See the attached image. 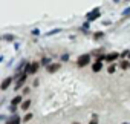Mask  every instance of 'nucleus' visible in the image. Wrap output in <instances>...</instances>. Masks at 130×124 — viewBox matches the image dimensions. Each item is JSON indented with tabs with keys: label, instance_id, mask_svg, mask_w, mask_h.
I'll list each match as a JSON object with an SVG mask.
<instances>
[{
	"label": "nucleus",
	"instance_id": "f257e3e1",
	"mask_svg": "<svg viewBox=\"0 0 130 124\" xmlns=\"http://www.w3.org/2000/svg\"><path fill=\"white\" fill-rule=\"evenodd\" d=\"M89 61H90V57L86 54V55H81L80 58H78V61H77V65H78V68H84L86 65H89Z\"/></svg>",
	"mask_w": 130,
	"mask_h": 124
},
{
	"label": "nucleus",
	"instance_id": "f03ea898",
	"mask_svg": "<svg viewBox=\"0 0 130 124\" xmlns=\"http://www.w3.org/2000/svg\"><path fill=\"white\" fill-rule=\"evenodd\" d=\"M98 17H100V9H98V8H95L92 12H89V14H87V17H86V19H87L89 22H93V20H95V19H98Z\"/></svg>",
	"mask_w": 130,
	"mask_h": 124
},
{
	"label": "nucleus",
	"instance_id": "7ed1b4c3",
	"mask_svg": "<svg viewBox=\"0 0 130 124\" xmlns=\"http://www.w3.org/2000/svg\"><path fill=\"white\" fill-rule=\"evenodd\" d=\"M37 69H38V63H37V61H34V63L28 65V68H26V74H35Z\"/></svg>",
	"mask_w": 130,
	"mask_h": 124
},
{
	"label": "nucleus",
	"instance_id": "20e7f679",
	"mask_svg": "<svg viewBox=\"0 0 130 124\" xmlns=\"http://www.w3.org/2000/svg\"><path fill=\"white\" fill-rule=\"evenodd\" d=\"M25 81H26V72H25V74L19 78V81H17V84H15V89H20V87L25 84Z\"/></svg>",
	"mask_w": 130,
	"mask_h": 124
},
{
	"label": "nucleus",
	"instance_id": "39448f33",
	"mask_svg": "<svg viewBox=\"0 0 130 124\" xmlns=\"http://www.w3.org/2000/svg\"><path fill=\"white\" fill-rule=\"evenodd\" d=\"M58 69H60V65H58V63L49 65V66L46 68V71H47V72H51V74H52V72H55V71H58Z\"/></svg>",
	"mask_w": 130,
	"mask_h": 124
},
{
	"label": "nucleus",
	"instance_id": "423d86ee",
	"mask_svg": "<svg viewBox=\"0 0 130 124\" xmlns=\"http://www.w3.org/2000/svg\"><path fill=\"white\" fill-rule=\"evenodd\" d=\"M12 83V78L11 77H8V78H5V81L2 83V90H6L8 87H9V84Z\"/></svg>",
	"mask_w": 130,
	"mask_h": 124
},
{
	"label": "nucleus",
	"instance_id": "0eeeda50",
	"mask_svg": "<svg viewBox=\"0 0 130 124\" xmlns=\"http://www.w3.org/2000/svg\"><path fill=\"white\" fill-rule=\"evenodd\" d=\"M116 58H118V54H116V52H110L109 55H106V60H107V61H115Z\"/></svg>",
	"mask_w": 130,
	"mask_h": 124
},
{
	"label": "nucleus",
	"instance_id": "6e6552de",
	"mask_svg": "<svg viewBox=\"0 0 130 124\" xmlns=\"http://www.w3.org/2000/svg\"><path fill=\"white\" fill-rule=\"evenodd\" d=\"M20 103H22V97H20V95H17V97H15V98L12 100L11 106H14V107H15V106H17V104H20Z\"/></svg>",
	"mask_w": 130,
	"mask_h": 124
},
{
	"label": "nucleus",
	"instance_id": "1a4fd4ad",
	"mask_svg": "<svg viewBox=\"0 0 130 124\" xmlns=\"http://www.w3.org/2000/svg\"><path fill=\"white\" fill-rule=\"evenodd\" d=\"M92 71H93V72H98V71H101V63H100V61L93 63V66H92Z\"/></svg>",
	"mask_w": 130,
	"mask_h": 124
},
{
	"label": "nucleus",
	"instance_id": "9d476101",
	"mask_svg": "<svg viewBox=\"0 0 130 124\" xmlns=\"http://www.w3.org/2000/svg\"><path fill=\"white\" fill-rule=\"evenodd\" d=\"M29 106H31V101H29V100H26V101H23V103H22V109H23V110H28V109H29Z\"/></svg>",
	"mask_w": 130,
	"mask_h": 124
},
{
	"label": "nucleus",
	"instance_id": "9b49d317",
	"mask_svg": "<svg viewBox=\"0 0 130 124\" xmlns=\"http://www.w3.org/2000/svg\"><path fill=\"white\" fill-rule=\"evenodd\" d=\"M9 124H20V118H19L17 115H14V116H12V119L9 121Z\"/></svg>",
	"mask_w": 130,
	"mask_h": 124
},
{
	"label": "nucleus",
	"instance_id": "f8f14e48",
	"mask_svg": "<svg viewBox=\"0 0 130 124\" xmlns=\"http://www.w3.org/2000/svg\"><path fill=\"white\" fill-rule=\"evenodd\" d=\"M121 68H122V69H128V68H130V63L124 60V61H121Z\"/></svg>",
	"mask_w": 130,
	"mask_h": 124
},
{
	"label": "nucleus",
	"instance_id": "ddd939ff",
	"mask_svg": "<svg viewBox=\"0 0 130 124\" xmlns=\"http://www.w3.org/2000/svg\"><path fill=\"white\" fill-rule=\"evenodd\" d=\"M23 119H25V122H28V121H31V119H32V113H26Z\"/></svg>",
	"mask_w": 130,
	"mask_h": 124
},
{
	"label": "nucleus",
	"instance_id": "4468645a",
	"mask_svg": "<svg viewBox=\"0 0 130 124\" xmlns=\"http://www.w3.org/2000/svg\"><path fill=\"white\" fill-rule=\"evenodd\" d=\"M115 69H116L115 66H109V69H107V71H109V74H113V72H115Z\"/></svg>",
	"mask_w": 130,
	"mask_h": 124
},
{
	"label": "nucleus",
	"instance_id": "2eb2a0df",
	"mask_svg": "<svg viewBox=\"0 0 130 124\" xmlns=\"http://www.w3.org/2000/svg\"><path fill=\"white\" fill-rule=\"evenodd\" d=\"M104 58H106V55H100V57H96V61H100V63H101Z\"/></svg>",
	"mask_w": 130,
	"mask_h": 124
},
{
	"label": "nucleus",
	"instance_id": "dca6fc26",
	"mask_svg": "<svg viewBox=\"0 0 130 124\" xmlns=\"http://www.w3.org/2000/svg\"><path fill=\"white\" fill-rule=\"evenodd\" d=\"M89 124H98V118H96V116H93V119H92Z\"/></svg>",
	"mask_w": 130,
	"mask_h": 124
},
{
	"label": "nucleus",
	"instance_id": "f3484780",
	"mask_svg": "<svg viewBox=\"0 0 130 124\" xmlns=\"http://www.w3.org/2000/svg\"><path fill=\"white\" fill-rule=\"evenodd\" d=\"M5 38L6 40H14V37H11V35H5Z\"/></svg>",
	"mask_w": 130,
	"mask_h": 124
},
{
	"label": "nucleus",
	"instance_id": "a211bd4d",
	"mask_svg": "<svg viewBox=\"0 0 130 124\" xmlns=\"http://www.w3.org/2000/svg\"><path fill=\"white\" fill-rule=\"evenodd\" d=\"M74 124H80V122H74Z\"/></svg>",
	"mask_w": 130,
	"mask_h": 124
},
{
	"label": "nucleus",
	"instance_id": "6ab92c4d",
	"mask_svg": "<svg viewBox=\"0 0 130 124\" xmlns=\"http://www.w3.org/2000/svg\"><path fill=\"white\" fill-rule=\"evenodd\" d=\"M128 58H130V54H128Z\"/></svg>",
	"mask_w": 130,
	"mask_h": 124
},
{
	"label": "nucleus",
	"instance_id": "aec40b11",
	"mask_svg": "<svg viewBox=\"0 0 130 124\" xmlns=\"http://www.w3.org/2000/svg\"><path fill=\"white\" fill-rule=\"evenodd\" d=\"M122 124H127V122H122Z\"/></svg>",
	"mask_w": 130,
	"mask_h": 124
}]
</instances>
